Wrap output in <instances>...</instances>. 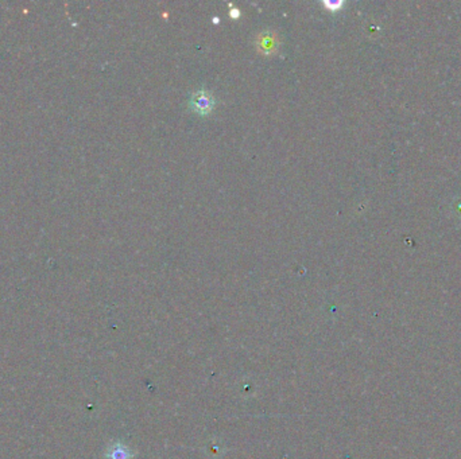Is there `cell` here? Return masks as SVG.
<instances>
[{
  "instance_id": "3957f363",
  "label": "cell",
  "mask_w": 461,
  "mask_h": 459,
  "mask_svg": "<svg viewBox=\"0 0 461 459\" xmlns=\"http://www.w3.org/2000/svg\"><path fill=\"white\" fill-rule=\"evenodd\" d=\"M263 42H265V47H272V44H274L271 38L263 39Z\"/></svg>"
},
{
  "instance_id": "6da1fadb",
  "label": "cell",
  "mask_w": 461,
  "mask_h": 459,
  "mask_svg": "<svg viewBox=\"0 0 461 459\" xmlns=\"http://www.w3.org/2000/svg\"><path fill=\"white\" fill-rule=\"evenodd\" d=\"M213 105H215V100L212 97L211 93H208L206 91H198L190 98L192 109L200 115L209 114L213 109Z\"/></svg>"
},
{
  "instance_id": "277c9868",
  "label": "cell",
  "mask_w": 461,
  "mask_h": 459,
  "mask_svg": "<svg viewBox=\"0 0 461 459\" xmlns=\"http://www.w3.org/2000/svg\"><path fill=\"white\" fill-rule=\"evenodd\" d=\"M239 15H240V12L238 8H232V10H231V17L232 18H238Z\"/></svg>"
},
{
  "instance_id": "7a4b0ae2",
  "label": "cell",
  "mask_w": 461,
  "mask_h": 459,
  "mask_svg": "<svg viewBox=\"0 0 461 459\" xmlns=\"http://www.w3.org/2000/svg\"><path fill=\"white\" fill-rule=\"evenodd\" d=\"M340 4H341V3H332V1H325V6L328 7V8H331V10H336V8H339V7H340Z\"/></svg>"
}]
</instances>
